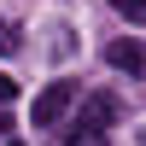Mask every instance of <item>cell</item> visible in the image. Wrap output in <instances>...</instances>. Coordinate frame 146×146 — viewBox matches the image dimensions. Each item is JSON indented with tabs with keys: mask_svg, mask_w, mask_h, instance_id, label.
Segmentation results:
<instances>
[{
	"mask_svg": "<svg viewBox=\"0 0 146 146\" xmlns=\"http://www.w3.org/2000/svg\"><path fill=\"white\" fill-rule=\"evenodd\" d=\"M140 146H146V129H140Z\"/></svg>",
	"mask_w": 146,
	"mask_h": 146,
	"instance_id": "cell-10",
	"label": "cell"
},
{
	"mask_svg": "<svg viewBox=\"0 0 146 146\" xmlns=\"http://www.w3.org/2000/svg\"><path fill=\"white\" fill-rule=\"evenodd\" d=\"M12 94H18V82H12V76H0V100H12Z\"/></svg>",
	"mask_w": 146,
	"mask_h": 146,
	"instance_id": "cell-7",
	"label": "cell"
},
{
	"mask_svg": "<svg viewBox=\"0 0 146 146\" xmlns=\"http://www.w3.org/2000/svg\"><path fill=\"white\" fill-rule=\"evenodd\" d=\"M82 100V88H76V82H47V88L41 94H35V129H58V123H64V117H70V105H76Z\"/></svg>",
	"mask_w": 146,
	"mask_h": 146,
	"instance_id": "cell-1",
	"label": "cell"
},
{
	"mask_svg": "<svg viewBox=\"0 0 146 146\" xmlns=\"http://www.w3.org/2000/svg\"><path fill=\"white\" fill-rule=\"evenodd\" d=\"M111 12H117V18H129L135 29H146V0H111Z\"/></svg>",
	"mask_w": 146,
	"mask_h": 146,
	"instance_id": "cell-6",
	"label": "cell"
},
{
	"mask_svg": "<svg viewBox=\"0 0 146 146\" xmlns=\"http://www.w3.org/2000/svg\"><path fill=\"white\" fill-rule=\"evenodd\" d=\"M105 123H94V117H76V123L64 129V146H105Z\"/></svg>",
	"mask_w": 146,
	"mask_h": 146,
	"instance_id": "cell-3",
	"label": "cell"
},
{
	"mask_svg": "<svg viewBox=\"0 0 146 146\" xmlns=\"http://www.w3.org/2000/svg\"><path fill=\"white\" fill-rule=\"evenodd\" d=\"M18 47H23V29H18L12 18H0V58H12Z\"/></svg>",
	"mask_w": 146,
	"mask_h": 146,
	"instance_id": "cell-5",
	"label": "cell"
},
{
	"mask_svg": "<svg viewBox=\"0 0 146 146\" xmlns=\"http://www.w3.org/2000/svg\"><path fill=\"white\" fill-rule=\"evenodd\" d=\"M6 129H12V123H6V111H0V135H6Z\"/></svg>",
	"mask_w": 146,
	"mask_h": 146,
	"instance_id": "cell-8",
	"label": "cell"
},
{
	"mask_svg": "<svg viewBox=\"0 0 146 146\" xmlns=\"http://www.w3.org/2000/svg\"><path fill=\"white\" fill-rule=\"evenodd\" d=\"M105 64H111V70H123V76H146V41H140V35L111 41V47H105Z\"/></svg>",
	"mask_w": 146,
	"mask_h": 146,
	"instance_id": "cell-2",
	"label": "cell"
},
{
	"mask_svg": "<svg viewBox=\"0 0 146 146\" xmlns=\"http://www.w3.org/2000/svg\"><path fill=\"white\" fill-rule=\"evenodd\" d=\"M82 117H94V123L111 129L117 123V100H111V94H88V100H82Z\"/></svg>",
	"mask_w": 146,
	"mask_h": 146,
	"instance_id": "cell-4",
	"label": "cell"
},
{
	"mask_svg": "<svg viewBox=\"0 0 146 146\" xmlns=\"http://www.w3.org/2000/svg\"><path fill=\"white\" fill-rule=\"evenodd\" d=\"M6 146H23V140H6Z\"/></svg>",
	"mask_w": 146,
	"mask_h": 146,
	"instance_id": "cell-9",
	"label": "cell"
}]
</instances>
